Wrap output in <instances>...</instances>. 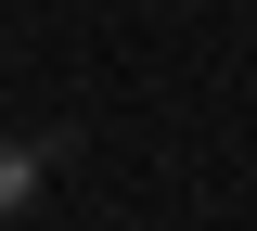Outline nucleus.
Instances as JSON below:
<instances>
[{
	"label": "nucleus",
	"mask_w": 257,
	"mask_h": 231,
	"mask_svg": "<svg viewBox=\"0 0 257 231\" xmlns=\"http://www.w3.org/2000/svg\"><path fill=\"white\" fill-rule=\"evenodd\" d=\"M39 167H52L39 141H0V218H26V205H39Z\"/></svg>",
	"instance_id": "obj_1"
}]
</instances>
